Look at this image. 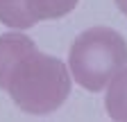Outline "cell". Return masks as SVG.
Segmentation results:
<instances>
[{
	"instance_id": "obj_2",
	"label": "cell",
	"mask_w": 127,
	"mask_h": 122,
	"mask_svg": "<svg viewBox=\"0 0 127 122\" xmlns=\"http://www.w3.org/2000/svg\"><path fill=\"white\" fill-rule=\"evenodd\" d=\"M68 68L82 88L100 93L127 68V41L111 27H89L70 45Z\"/></svg>"
},
{
	"instance_id": "obj_1",
	"label": "cell",
	"mask_w": 127,
	"mask_h": 122,
	"mask_svg": "<svg viewBox=\"0 0 127 122\" xmlns=\"http://www.w3.org/2000/svg\"><path fill=\"white\" fill-rule=\"evenodd\" d=\"M70 77V68L61 59L36 50L16 63L7 93L23 113L48 115L68 100Z\"/></svg>"
},
{
	"instance_id": "obj_6",
	"label": "cell",
	"mask_w": 127,
	"mask_h": 122,
	"mask_svg": "<svg viewBox=\"0 0 127 122\" xmlns=\"http://www.w3.org/2000/svg\"><path fill=\"white\" fill-rule=\"evenodd\" d=\"M79 0H25L27 11L36 20H55L70 14Z\"/></svg>"
},
{
	"instance_id": "obj_7",
	"label": "cell",
	"mask_w": 127,
	"mask_h": 122,
	"mask_svg": "<svg viewBox=\"0 0 127 122\" xmlns=\"http://www.w3.org/2000/svg\"><path fill=\"white\" fill-rule=\"evenodd\" d=\"M114 2H116V7L125 14V16H127V0H114Z\"/></svg>"
},
{
	"instance_id": "obj_5",
	"label": "cell",
	"mask_w": 127,
	"mask_h": 122,
	"mask_svg": "<svg viewBox=\"0 0 127 122\" xmlns=\"http://www.w3.org/2000/svg\"><path fill=\"white\" fill-rule=\"evenodd\" d=\"M0 23L14 29H30L39 20L27 11L25 0H0Z\"/></svg>"
},
{
	"instance_id": "obj_4",
	"label": "cell",
	"mask_w": 127,
	"mask_h": 122,
	"mask_svg": "<svg viewBox=\"0 0 127 122\" xmlns=\"http://www.w3.org/2000/svg\"><path fill=\"white\" fill-rule=\"evenodd\" d=\"M104 90L107 115L116 122H127V68H123Z\"/></svg>"
},
{
	"instance_id": "obj_3",
	"label": "cell",
	"mask_w": 127,
	"mask_h": 122,
	"mask_svg": "<svg viewBox=\"0 0 127 122\" xmlns=\"http://www.w3.org/2000/svg\"><path fill=\"white\" fill-rule=\"evenodd\" d=\"M36 52V43L21 32L0 34V90H7L9 77L21 59Z\"/></svg>"
}]
</instances>
